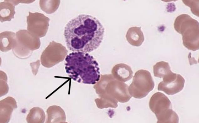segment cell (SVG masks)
<instances>
[{
	"label": "cell",
	"instance_id": "1",
	"mask_svg": "<svg viewBox=\"0 0 199 123\" xmlns=\"http://www.w3.org/2000/svg\"><path fill=\"white\" fill-rule=\"evenodd\" d=\"M104 33V28L97 18L88 14H80L68 22L64 35L70 50L87 53L99 46Z\"/></svg>",
	"mask_w": 199,
	"mask_h": 123
},
{
	"label": "cell",
	"instance_id": "2",
	"mask_svg": "<svg viewBox=\"0 0 199 123\" xmlns=\"http://www.w3.org/2000/svg\"><path fill=\"white\" fill-rule=\"evenodd\" d=\"M65 69L68 76L79 83L94 85L100 79L98 63L87 53L73 52L66 56Z\"/></svg>",
	"mask_w": 199,
	"mask_h": 123
},
{
	"label": "cell",
	"instance_id": "3",
	"mask_svg": "<svg viewBox=\"0 0 199 123\" xmlns=\"http://www.w3.org/2000/svg\"><path fill=\"white\" fill-rule=\"evenodd\" d=\"M101 76V79L94 87L101 97L95 100L99 108H116L118 102L125 103L130 100L132 96L126 84L116 79L111 74Z\"/></svg>",
	"mask_w": 199,
	"mask_h": 123
},
{
	"label": "cell",
	"instance_id": "4",
	"mask_svg": "<svg viewBox=\"0 0 199 123\" xmlns=\"http://www.w3.org/2000/svg\"><path fill=\"white\" fill-rule=\"evenodd\" d=\"M174 27L182 35L185 47L193 51L199 49V24L197 21L187 14H182L175 18Z\"/></svg>",
	"mask_w": 199,
	"mask_h": 123
},
{
	"label": "cell",
	"instance_id": "5",
	"mask_svg": "<svg viewBox=\"0 0 199 123\" xmlns=\"http://www.w3.org/2000/svg\"><path fill=\"white\" fill-rule=\"evenodd\" d=\"M16 42L13 49L14 54L21 59L30 57L33 51L40 46L39 38L32 35L28 31L20 30L16 33Z\"/></svg>",
	"mask_w": 199,
	"mask_h": 123
},
{
	"label": "cell",
	"instance_id": "6",
	"mask_svg": "<svg viewBox=\"0 0 199 123\" xmlns=\"http://www.w3.org/2000/svg\"><path fill=\"white\" fill-rule=\"evenodd\" d=\"M154 86L150 73L148 70L140 69L135 73L132 82L128 87V92L131 96L141 99L146 97Z\"/></svg>",
	"mask_w": 199,
	"mask_h": 123
},
{
	"label": "cell",
	"instance_id": "7",
	"mask_svg": "<svg viewBox=\"0 0 199 123\" xmlns=\"http://www.w3.org/2000/svg\"><path fill=\"white\" fill-rule=\"evenodd\" d=\"M67 52L65 47L61 44L53 41L42 53L40 57L41 64L46 68L52 67L62 61Z\"/></svg>",
	"mask_w": 199,
	"mask_h": 123
},
{
	"label": "cell",
	"instance_id": "8",
	"mask_svg": "<svg viewBox=\"0 0 199 123\" xmlns=\"http://www.w3.org/2000/svg\"><path fill=\"white\" fill-rule=\"evenodd\" d=\"M27 16L28 31L33 36L37 38L45 36L49 25L50 19L43 13L29 12Z\"/></svg>",
	"mask_w": 199,
	"mask_h": 123
},
{
	"label": "cell",
	"instance_id": "9",
	"mask_svg": "<svg viewBox=\"0 0 199 123\" xmlns=\"http://www.w3.org/2000/svg\"><path fill=\"white\" fill-rule=\"evenodd\" d=\"M158 85V90L162 91L168 95H174L183 89L185 82L183 77L179 74L171 72L165 76Z\"/></svg>",
	"mask_w": 199,
	"mask_h": 123
},
{
	"label": "cell",
	"instance_id": "10",
	"mask_svg": "<svg viewBox=\"0 0 199 123\" xmlns=\"http://www.w3.org/2000/svg\"><path fill=\"white\" fill-rule=\"evenodd\" d=\"M149 105L150 109L156 116L167 109L172 108L171 103L169 98L163 93L160 92L152 95Z\"/></svg>",
	"mask_w": 199,
	"mask_h": 123
},
{
	"label": "cell",
	"instance_id": "11",
	"mask_svg": "<svg viewBox=\"0 0 199 123\" xmlns=\"http://www.w3.org/2000/svg\"><path fill=\"white\" fill-rule=\"evenodd\" d=\"M16 102L13 98L8 96L0 101V123H8L14 109L17 108Z\"/></svg>",
	"mask_w": 199,
	"mask_h": 123
},
{
	"label": "cell",
	"instance_id": "12",
	"mask_svg": "<svg viewBox=\"0 0 199 123\" xmlns=\"http://www.w3.org/2000/svg\"><path fill=\"white\" fill-rule=\"evenodd\" d=\"M112 73L114 78L123 82L131 79L133 75V72L130 67L123 63L115 65L112 69Z\"/></svg>",
	"mask_w": 199,
	"mask_h": 123
},
{
	"label": "cell",
	"instance_id": "13",
	"mask_svg": "<svg viewBox=\"0 0 199 123\" xmlns=\"http://www.w3.org/2000/svg\"><path fill=\"white\" fill-rule=\"evenodd\" d=\"M141 27H132L127 31L126 38L128 42L134 46L141 45L144 41V36Z\"/></svg>",
	"mask_w": 199,
	"mask_h": 123
},
{
	"label": "cell",
	"instance_id": "14",
	"mask_svg": "<svg viewBox=\"0 0 199 123\" xmlns=\"http://www.w3.org/2000/svg\"><path fill=\"white\" fill-rule=\"evenodd\" d=\"M16 34L11 31L0 33V50L7 52L13 49L16 44Z\"/></svg>",
	"mask_w": 199,
	"mask_h": 123
},
{
	"label": "cell",
	"instance_id": "15",
	"mask_svg": "<svg viewBox=\"0 0 199 123\" xmlns=\"http://www.w3.org/2000/svg\"><path fill=\"white\" fill-rule=\"evenodd\" d=\"M1 2L0 3V20L3 23L6 21H10L14 18L15 13V6L7 0Z\"/></svg>",
	"mask_w": 199,
	"mask_h": 123
},
{
	"label": "cell",
	"instance_id": "16",
	"mask_svg": "<svg viewBox=\"0 0 199 123\" xmlns=\"http://www.w3.org/2000/svg\"><path fill=\"white\" fill-rule=\"evenodd\" d=\"M48 117L47 123L60 122L65 120V116L64 110L60 107L52 106L47 110Z\"/></svg>",
	"mask_w": 199,
	"mask_h": 123
},
{
	"label": "cell",
	"instance_id": "17",
	"mask_svg": "<svg viewBox=\"0 0 199 123\" xmlns=\"http://www.w3.org/2000/svg\"><path fill=\"white\" fill-rule=\"evenodd\" d=\"M158 123L179 122L177 114L171 109H167L156 116Z\"/></svg>",
	"mask_w": 199,
	"mask_h": 123
},
{
	"label": "cell",
	"instance_id": "18",
	"mask_svg": "<svg viewBox=\"0 0 199 123\" xmlns=\"http://www.w3.org/2000/svg\"><path fill=\"white\" fill-rule=\"evenodd\" d=\"M45 119L44 111L39 107L31 109L26 117V121L29 123H43Z\"/></svg>",
	"mask_w": 199,
	"mask_h": 123
},
{
	"label": "cell",
	"instance_id": "19",
	"mask_svg": "<svg viewBox=\"0 0 199 123\" xmlns=\"http://www.w3.org/2000/svg\"><path fill=\"white\" fill-rule=\"evenodd\" d=\"M153 69L154 76L160 78H163L172 72L169 63L164 61L157 62L154 65Z\"/></svg>",
	"mask_w": 199,
	"mask_h": 123
},
{
	"label": "cell",
	"instance_id": "20",
	"mask_svg": "<svg viewBox=\"0 0 199 123\" xmlns=\"http://www.w3.org/2000/svg\"><path fill=\"white\" fill-rule=\"evenodd\" d=\"M183 3L191 8L192 13L199 16V0H182Z\"/></svg>",
	"mask_w": 199,
	"mask_h": 123
},
{
	"label": "cell",
	"instance_id": "21",
	"mask_svg": "<svg viewBox=\"0 0 199 123\" xmlns=\"http://www.w3.org/2000/svg\"><path fill=\"white\" fill-rule=\"evenodd\" d=\"M0 77L2 78V80H0V82H0V85H0V88L2 87V88H0L1 90H2L0 91L1 93L2 92V93L0 94L1 96L8 93V88L6 82L7 77L6 75H5L4 77H3V75H2V77L1 76Z\"/></svg>",
	"mask_w": 199,
	"mask_h": 123
}]
</instances>
